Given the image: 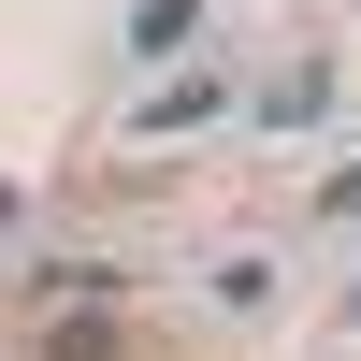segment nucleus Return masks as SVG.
Instances as JSON below:
<instances>
[{
    "mask_svg": "<svg viewBox=\"0 0 361 361\" xmlns=\"http://www.w3.org/2000/svg\"><path fill=\"white\" fill-rule=\"evenodd\" d=\"M44 361H116V304H87V318H44Z\"/></svg>",
    "mask_w": 361,
    "mask_h": 361,
    "instance_id": "f257e3e1",
    "label": "nucleus"
},
{
    "mask_svg": "<svg viewBox=\"0 0 361 361\" xmlns=\"http://www.w3.org/2000/svg\"><path fill=\"white\" fill-rule=\"evenodd\" d=\"M318 217H361V159H347V173H333V188H318Z\"/></svg>",
    "mask_w": 361,
    "mask_h": 361,
    "instance_id": "f03ea898",
    "label": "nucleus"
}]
</instances>
